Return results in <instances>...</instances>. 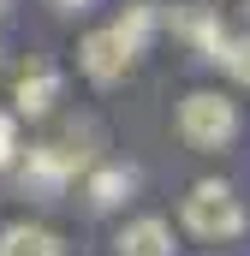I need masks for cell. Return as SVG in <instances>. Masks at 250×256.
<instances>
[{
  "instance_id": "obj_1",
  "label": "cell",
  "mask_w": 250,
  "mask_h": 256,
  "mask_svg": "<svg viewBox=\"0 0 250 256\" xmlns=\"http://www.w3.org/2000/svg\"><path fill=\"white\" fill-rule=\"evenodd\" d=\"M179 137L190 149H202V155L226 149L238 137V102H226L220 90H190L179 102Z\"/></svg>"
},
{
  "instance_id": "obj_2",
  "label": "cell",
  "mask_w": 250,
  "mask_h": 256,
  "mask_svg": "<svg viewBox=\"0 0 250 256\" xmlns=\"http://www.w3.org/2000/svg\"><path fill=\"white\" fill-rule=\"evenodd\" d=\"M179 214H185V232H196V238H238L244 232V202L232 196L226 179H196Z\"/></svg>"
},
{
  "instance_id": "obj_3",
  "label": "cell",
  "mask_w": 250,
  "mask_h": 256,
  "mask_svg": "<svg viewBox=\"0 0 250 256\" xmlns=\"http://www.w3.org/2000/svg\"><path fill=\"white\" fill-rule=\"evenodd\" d=\"M131 60H137V54H131V42H125L114 24H108V30H90V36L78 42V66H84L90 84H120Z\"/></svg>"
},
{
  "instance_id": "obj_4",
  "label": "cell",
  "mask_w": 250,
  "mask_h": 256,
  "mask_svg": "<svg viewBox=\"0 0 250 256\" xmlns=\"http://www.w3.org/2000/svg\"><path fill=\"white\" fill-rule=\"evenodd\" d=\"M84 149H72V143H36L30 149V161H24V185H36V191H60L66 179H78L84 173Z\"/></svg>"
},
{
  "instance_id": "obj_5",
  "label": "cell",
  "mask_w": 250,
  "mask_h": 256,
  "mask_svg": "<svg viewBox=\"0 0 250 256\" xmlns=\"http://www.w3.org/2000/svg\"><path fill=\"white\" fill-rule=\"evenodd\" d=\"M66 78L54 60H30L24 72H18V90H12V102H18V114L24 120H42V114H54V102H60Z\"/></svg>"
},
{
  "instance_id": "obj_6",
  "label": "cell",
  "mask_w": 250,
  "mask_h": 256,
  "mask_svg": "<svg viewBox=\"0 0 250 256\" xmlns=\"http://www.w3.org/2000/svg\"><path fill=\"white\" fill-rule=\"evenodd\" d=\"M114 256H173V226L161 214H137L114 238Z\"/></svg>"
},
{
  "instance_id": "obj_7",
  "label": "cell",
  "mask_w": 250,
  "mask_h": 256,
  "mask_svg": "<svg viewBox=\"0 0 250 256\" xmlns=\"http://www.w3.org/2000/svg\"><path fill=\"white\" fill-rule=\"evenodd\" d=\"M0 256H66V244H60L54 226L12 220V226H0Z\"/></svg>"
},
{
  "instance_id": "obj_8",
  "label": "cell",
  "mask_w": 250,
  "mask_h": 256,
  "mask_svg": "<svg viewBox=\"0 0 250 256\" xmlns=\"http://www.w3.org/2000/svg\"><path fill=\"white\" fill-rule=\"evenodd\" d=\"M137 191V167H102V173H90V202L96 208H120L131 202Z\"/></svg>"
},
{
  "instance_id": "obj_9",
  "label": "cell",
  "mask_w": 250,
  "mask_h": 256,
  "mask_svg": "<svg viewBox=\"0 0 250 256\" xmlns=\"http://www.w3.org/2000/svg\"><path fill=\"white\" fill-rule=\"evenodd\" d=\"M155 24H161V18H155V6H149V0H137V6H125V18L114 24V30L131 42V54H143V48H149V36H155Z\"/></svg>"
},
{
  "instance_id": "obj_10",
  "label": "cell",
  "mask_w": 250,
  "mask_h": 256,
  "mask_svg": "<svg viewBox=\"0 0 250 256\" xmlns=\"http://www.w3.org/2000/svg\"><path fill=\"white\" fill-rule=\"evenodd\" d=\"M214 60H220V72H226L232 84L250 90V36H226V42L214 48Z\"/></svg>"
},
{
  "instance_id": "obj_11",
  "label": "cell",
  "mask_w": 250,
  "mask_h": 256,
  "mask_svg": "<svg viewBox=\"0 0 250 256\" xmlns=\"http://www.w3.org/2000/svg\"><path fill=\"white\" fill-rule=\"evenodd\" d=\"M12 155H18V114L0 108V167H12Z\"/></svg>"
},
{
  "instance_id": "obj_12",
  "label": "cell",
  "mask_w": 250,
  "mask_h": 256,
  "mask_svg": "<svg viewBox=\"0 0 250 256\" xmlns=\"http://www.w3.org/2000/svg\"><path fill=\"white\" fill-rule=\"evenodd\" d=\"M60 6H66V12H84V6H90V0H60Z\"/></svg>"
},
{
  "instance_id": "obj_13",
  "label": "cell",
  "mask_w": 250,
  "mask_h": 256,
  "mask_svg": "<svg viewBox=\"0 0 250 256\" xmlns=\"http://www.w3.org/2000/svg\"><path fill=\"white\" fill-rule=\"evenodd\" d=\"M6 12H12V0H0V18H6Z\"/></svg>"
}]
</instances>
